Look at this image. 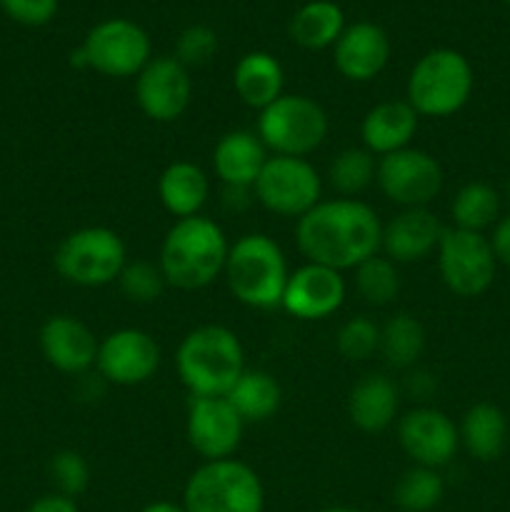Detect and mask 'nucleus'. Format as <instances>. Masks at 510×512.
Returning <instances> with one entry per match:
<instances>
[{
    "label": "nucleus",
    "instance_id": "1",
    "mask_svg": "<svg viewBox=\"0 0 510 512\" xmlns=\"http://www.w3.org/2000/svg\"><path fill=\"white\" fill-rule=\"evenodd\" d=\"M295 240L308 263L343 273L380 253L383 223L378 213L358 198L320 200L298 218Z\"/></svg>",
    "mask_w": 510,
    "mask_h": 512
},
{
    "label": "nucleus",
    "instance_id": "2",
    "mask_svg": "<svg viewBox=\"0 0 510 512\" xmlns=\"http://www.w3.org/2000/svg\"><path fill=\"white\" fill-rule=\"evenodd\" d=\"M228 235L203 213L175 220L160 245L158 268L165 283L178 290H200L223 275Z\"/></svg>",
    "mask_w": 510,
    "mask_h": 512
},
{
    "label": "nucleus",
    "instance_id": "3",
    "mask_svg": "<svg viewBox=\"0 0 510 512\" xmlns=\"http://www.w3.org/2000/svg\"><path fill=\"white\" fill-rule=\"evenodd\" d=\"M175 370L193 398H225L245 373L243 343L225 325H200L180 340Z\"/></svg>",
    "mask_w": 510,
    "mask_h": 512
},
{
    "label": "nucleus",
    "instance_id": "4",
    "mask_svg": "<svg viewBox=\"0 0 510 512\" xmlns=\"http://www.w3.org/2000/svg\"><path fill=\"white\" fill-rule=\"evenodd\" d=\"M288 275L283 248L265 233L240 235L230 243L223 278L238 303L255 310L280 308Z\"/></svg>",
    "mask_w": 510,
    "mask_h": 512
},
{
    "label": "nucleus",
    "instance_id": "5",
    "mask_svg": "<svg viewBox=\"0 0 510 512\" xmlns=\"http://www.w3.org/2000/svg\"><path fill=\"white\" fill-rule=\"evenodd\" d=\"M473 83V68L463 53L435 48L410 70L405 100L420 118H448L465 108Z\"/></svg>",
    "mask_w": 510,
    "mask_h": 512
},
{
    "label": "nucleus",
    "instance_id": "6",
    "mask_svg": "<svg viewBox=\"0 0 510 512\" xmlns=\"http://www.w3.org/2000/svg\"><path fill=\"white\" fill-rule=\"evenodd\" d=\"M185 512H263L258 473L235 458L210 460L190 473L183 488Z\"/></svg>",
    "mask_w": 510,
    "mask_h": 512
},
{
    "label": "nucleus",
    "instance_id": "7",
    "mask_svg": "<svg viewBox=\"0 0 510 512\" xmlns=\"http://www.w3.org/2000/svg\"><path fill=\"white\" fill-rule=\"evenodd\" d=\"M128 263V248L115 230L103 225L78 228L60 240L53 255L58 275L80 288H103L115 283Z\"/></svg>",
    "mask_w": 510,
    "mask_h": 512
},
{
    "label": "nucleus",
    "instance_id": "8",
    "mask_svg": "<svg viewBox=\"0 0 510 512\" xmlns=\"http://www.w3.org/2000/svg\"><path fill=\"white\" fill-rule=\"evenodd\" d=\"M328 113L308 95L283 93L260 110L258 138L273 155L305 158L328 138Z\"/></svg>",
    "mask_w": 510,
    "mask_h": 512
},
{
    "label": "nucleus",
    "instance_id": "9",
    "mask_svg": "<svg viewBox=\"0 0 510 512\" xmlns=\"http://www.w3.org/2000/svg\"><path fill=\"white\" fill-rule=\"evenodd\" d=\"M70 58L78 68H90L105 78H135L153 55L148 33L138 23L110 18L90 28L78 53Z\"/></svg>",
    "mask_w": 510,
    "mask_h": 512
},
{
    "label": "nucleus",
    "instance_id": "10",
    "mask_svg": "<svg viewBox=\"0 0 510 512\" xmlns=\"http://www.w3.org/2000/svg\"><path fill=\"white\" fill-rule=\"evenodd\" d=\"M258 203L280 218H303L320 203L323 178L308 158L270 155L253 185Z\"/></svg>",
    "mask_w": 510,
    "mask_h": 512
},
{
    "label": "nucleus",
    "instance_id": "11",
    "mask_svg": "<svg viewBox=\"0 0 510 512\" xmlns=\"http://www.w3.org/2000/svg\"><path fill=\"white\" fill-rule=\"evenodd\" d=\"M435 255L445 288L458 298H478L493 285L498 258L483 233L445 228Z\"/></svg>",
    "mask_w": 510,
    "mask_h": 512
},
{
    "label": "nucleus",
    "instance_id": "12",
    "mask_svg": "<svg viewBox=\"0 0 510 512\" xmlns=\"http://www.w3.org/2000/svg\"><path fill=\"white\" fill-rule=\"evenodd\" d=\"M375 183L390 203L400 208H428L445 183L443 165L420 148H403L378 158Z\"/></svg>",
    "mask_w": 510,
    "mask_h": 512
},
{
    "label": "nucleus",
    "instance_id": "13",
    "mask_svg": "<svg viewBox=\"0 0 510 512\" xmlns=\"http://www.w3.org/2000/svg\"><path fill=\"white\" fill-rule=\"evenodd\" d=\"M243 430L245 420L228 403V398H193L190 395L185 438L195 455L203 458V463L233 458L235 450L243 443Z\"/></svg>",
    "mask_w": 510,
    "mask_h": 512
},
{
    "label": "nucleus",
    "instance_id": "14",
    "mask_svg": "<svg viewBox=\"0 0 510 512\" xmlns=\"http://www.w3.org/2000/svg\"><path fill=\"white\" fill-rule=\"evenodd\" d=\"M193 98V80L188 68L175 55L150 58L135 75V100L145 118L155 123H175L188 110Z\"/></svg>",
    "mask_w": 510,
    "mask_h": 512
},
{
    "label": "nucleus",
    "instance_id": "15",
    "mask_svg": "<svg viewBox=\"0 0 510 512\" xmlns=\"http://www.w3.org/2000/svg\"><path fill=\"white\" fill-rule=\"evenodd\" d=\"M95 368L108 383L120 388L143 385L158 373L160 345L140 328H120L105 335L98 345Z\"/></svg>",
    "mask_w": 510,
    "mask_h": 512
},
{
    "label": "nucleus",
    "instance_id": "16",
    "mask_svg": "<svg viewBox=\"0 0 510 512\" xmlns=\"http://www.w3.org/2000/svg\"><path fill=\"white\" fill-rule=\"evenodd\" d=\"M398 443L415 465L440 470L458 453L460 435L443 410L415 408L398 420Z\"/></svg>",
    "mask_w": 510,
    "mask_h": 512
},
{
    "label": "nucleus",
    "instance_id": "17",
    "mask_svg": "<svg viewBox=\"0 0 510 512\" xmlns=\"http://www.w3.org/2000/svg\"><path fill=\"white\" fill-rule=\"evenodd\" d=\"M348 295L343 273L318 263H305L288 275L280 308L298 320H325L338 313Z\"/></svg>",
    "mask_w": 510,
    "mask_h": 512
},
{
    "label": "nucleus",
    "instance_id": "18",
    "mask_svg": "<svg viewBox=\"0 0 510 512\" xmlns=\"http://www.w3.org/2000/svg\"><path fill=\"white\" fill-rule=\"evenodd\" d=\"M40 353L55 370L68 375L85 373L95 365L100 340L75 315H50L38 335Z\"/></svg>",
    "mask_w": 510,
    "mask_h": 512
},
{
    "label": "nucleus",
    "instance_id": "19",
    "mask_svg": "<svg viewBox=\"0 0 510 512\" xmlns=\"http://www.w3.org/2000/svg\"><path fill=\"white\" fill-rule=\"evenodd\" d=\"M388 58V35L380 25L368 23V20L345 25L343 35L333 45L335 68L343 78L353 80V83H368V80L378 78L388 65Z\"/></svg>",
    "mask_w": 510,
    "mask_h": 512
},
{
    "label": "nucleus",
    "instance_id": "20",
    "mask_svg": "<svg viewBox=\"0 0 510 512\" xmlns=\"http://www.w3.org/2000/svg\"><path fill=\"white\" fill-rule=\"evenodd\" d=\"M445 225L428 208H403L390 223L383 225L380 250L385 258L398 263H418L438 250Z\"/></svg>",
    "mask_w": 510,
    "mask_h": 512
},
{
    "label": "nucleus",
    "instance_id": "21",
    "mask_svg": "<svg viewBox=\"0 0 510 512\" xmlns=\"http://www.w3.org/2000/svg\"><path fill=\"white\" fill-rule=\"evenodd\" d=\"M268 148L258 133L250 130H230L215 143L213 148V170L220 183L230 190H253L265 160Z\"/></svg>",
    "mask_w": 510,
    "mask_h": 512
},
{
    "label": "nucleus",
    "instance_id": "22",
    "mask_svg": "<svg viewBox=\"0 0 510 512\" xmlns=\"http://www.w3.org/2000/svg\"><path fill=\"white\" fill-rule=\"evenodd\" d=\"M420 115L415 113L408 100H385L370 108L360 123L363 148L375 158L410 148V140L418 133Z\"/></svg>",
    "mask_w": 510,
    "mask_h": 512
},
{
    "label": "nucleus",
    "instance_id": "23",
    "mask_svg": "<svg viewBox=\"0 0 510 512\" xmlns=\"http://www.w3.org/2000/svg\"><path fill=\"white\" fill-rule=\"evenodd\" d=\"M400 393L388 375H365L348 395V418L363 433H383L398 418Z\"/></svg>",
    "mask_w": 510,
    "mask_h": 512
},
{
    "label": "nucleus",
    "instance_id": "24",
    "mask_svg": "<svg viewBox=\"0 0 510 512\" xmlns=\"http://www.w3.org/2000/svg\"><path fill=\"white\" fill-rule=\"evenodd\" d=\"M210 195V180L200 165L190 160H175L160 173L158 198L175 220L200 215Z\"/></svg>",
    "mask_w": 510,
    "mask_h": 512
},
{
    "label": "nucleus",
    "instance_id": "25",
    "mask_svg": "<svg viewBox=\"0 0 510 512\" xmlns=\"http://www.w3.org/2000/svg\"><path fill=\"white\" fill-rule=\"evenodd\" d=\"M283 85V65L275 55L263 53V50L243 55L233 70L235 95L240 98V103L258 113L283 95Z\"/></svg>",
    "mask_w": 510,
    "mask_h": 512
},
{
    "label": "nucleus",
    "instance_id": "26",
    "mask_svg": "<svg viewBox=\"0 0 510 512\" xmlns=\"http://www.w3.org/2000/svg\"><path fill=\"white\" fill-rule=\"evenodd\" d=\"M460 445L480 463L498 460L508 443V420L493 403H478L463 415L458 428Z\"/></svg>",
    "mask_w": 510,
    "mask_h": 512
},
{
    "label": "nucleus",
    "instance_id": "27",
    "mask_svg": "<svg viewBox=\"0 0 510 512\" xmlns=\"http://www.w3.org/2000/svg\"><path fill=\"white\" fill-rule=\"evenodd\" d=\"M345 15L333 0H310L290 20V38L305 50H323L338 43Z\"/></svg>",
    "mask_w": 510,
    "mask_h": 512
},
{
    "label": "nucleus",
    "instance_id": "28",
    "mask_svg": "<svg viewBox=\"0 0 510 512\" xmlns=\"http://www.w3.org/2000/svg\"><path fill=\"white\" fill-rule=\"evenodd\" d=\"M228 403L238 410L240 418L245 423H263V420L273 418L283 403V390H280L278 380L265 370H248L240 375L238 383L230 388L225 395Z\"/></svg>",
    "mask_w": 510,
    "mask_h": 512
},
{
    "label": "nucleus",
    "instance_id": "29",
    "mask_svg": "<svg viewBox=\"0 0 510 512\" xmlns=\"http://www.w3.org/2000/svg\"><path fill=\"white\" fill-rule=\"evenodd\" d=\"M450 218H453V228L483 233L500 218L498 190L480 180L465 183L450 203Z\"/></svg>",
    "mask_w": 510,
    "mask_h": 512
},
{
    "label": "nucleus",
    "instance_id": "30",
    "mask_svg": "<svg viewBox=\"0 0 510 512\" xmlns=\"http://www.w3.org/2000/svg\"><path fill=\"white\" fill-rule=\"evenodd\" d=\"M425 350V328L415 315L398 313L380 328V353L393 368H410Z\"/></svg>",
    "mask_w": 510,
    "mask_h": 512
},
{
    "label": "nucleus",
    "instance_id": "31",
    "mask_svg": "<svg viewBox=\"0 0 510 512\" xmlns=\"http://www.w3.org/2000/svg\"><path fill=\"white\" fill-rule=\"evenodd\" d=\"M443 495L445 483L438 470L420 468V465L405 470L393 490L395 505L403 512H430L438 508Z\"/></svg>",
    "mask_w": 510,
    "mask_h": 512
},
{
    "label": "nucleus",
    "instance_id": "32",
    "mask_svg": "<svg viewBox=\"0 0 510 512\" xmlns=\"http://www.w3.org/2000/svg\"><path fill=\"white\" fill-rule=\"evenodd\" d=\"M375 170H378V160L370 150L345 148L330 163L328 180L338 190L340 198H355L375 183Z\"/></svg>",
    "mask_w": 510,
    "mask_h": 512
},
{
    "label": "nucleus",
    "instance_id": "33",
    "mask_svg": "<svg viewBox=\"0 0 510 512\" xmlns=\"http://www.w3.org/2000/svg\"><path fill=\"white\" fill-rule=\"evenodd\" d=\"M355 288L360 298L375 308L390 305L400 293L398 265L385 255H373L355 268Z\"/></svg>",
    "mask_w": 510,
    "mask_h": 512
},
{
    "label": "nucleus",
    "instance_id": "34",
    "mask_svg": "<svg viewBox=\"0 0 510 512\" xmlns=\"http://www.w3.org/2000/svg\"><path fill=\"white\" fill-rule=\"evenodd\" d=\"M335 348L350 363H363V360L373 358L380 350V325L368 315H355V318L345 320L335 338Z\"/></svg>",
    "mask_w": 510,
    "mask_h": 512
},
{
    "label": "nucleus",
    "instance_id": "35",
    "mask_svg": "<svg viewBox=\"0 0 510 512\" xmlns=\"http://www.w3.org/2000/svg\"><path fill=\"white\" fill-rule=\"evenodd\" d=\"M120 285V293L130 300V303L148 305L163 295V290L168 288L163 273H160L158 265L148 263V260H135V263H125L123 273L115 280Z\"/></svg>",
    "mask_w": 510,
    "mask_h": 512
},
{
    "label": "nucleus",
    "instance_id": "36",
    "mask_svg": "<svg viewBox=\"0 0 510 512\" xmlns=\"http://www.w3.org/2000/svg\"><path fill=\"white\" fill-rule=\"evenodd\" d=\"M50 478H53V485L58 488L60 495L75 500L88 490L90 465L75 450H60L50 460Z\"/></svg>",
    "mask_w": 510,
    "mask_h": 512
},
{
    "label": "nucleus",
    "instance_id": "37",
    "mask_svg": "<svg viewBox=\"0 0 510 512\" xmlns=\"http://www.w3.org/2000/svg\"><path fill=\"white\" fill-rule=\"evenodd\" d=\"M218 53V35L210 30L208 25H190L180 33L178 43H175V58L185 65V68H200L213 60Z\"/></svg>",
    "mask_w": 510,
    "mask_h": 512
},
{
    "label": "nucleus",
    "instance_id": "38",
    "mask_svg": "<svg viewBox=\"0 0 510 512\" xmlns=\"http://www.w3.org/2000/svg\"><path fill=\"white\" fill-rule=\"evenodd\" d=\"M0 8L15 23L38 28V25L50 23L55 18L58 0H0Z\"/></svg>",
    "mask_w": 510,
    "mask_h": 512
},
{
    "label": "nucleus",
    "instance_id": "39",
    "mask_svg": "<svg viewBox=\"0 0 510 512\" xmlns=\"http://www.w3.org/2000/svg\"><path fill=\"white\" fill-rule=\"evenodd\" d=\"M490 245H493V253L495 258H498V263L508 265L510 268V215L498 220L493 238H490Z\"/></svg>",
    "mask_w": 510,
    "mask_h": 512
},
{
    "label": "nucleus",
    "instance_id": "40",
    "mask_svg": "<svg viewBox=\"0 0 510 512\" xmlns=\"http://www.w3.org/2000/svg\"><path fill=\"white\" fill-rule=\"evenodd\" d=\"M25 512H80V510L73 498H65V495L60 493H50L35 500V503Z\"/></svg>",
    "mask_w": 510,
    "mask_h": 512
},
{
    "label": "nucleus",
    "instance_id": "41",
    "mask_svg": "<svg viewBox=\"0 0 510 512\" xmlns=\"http://www.w3.org/2000/svg\"><path fill=\"white\" fill-rule=\"evenodd\" d=\"M140 512H185V508H183V505L168 503V500H158V503L145 505V508Z\"/></svg>",
    "mask_w": 510,
    "mask_h": 512
},
{
    "label": "nucleus",
    "instance_id": "42",
    "mask_svg": "<svg viewBox=\"0 0 510 512\" xmlns=\"http://www.w3.org/2000/svg\"><path fill=\"white\" fill-rule=\"evenodd\" d=\"M323 512H363V510H355V508H348V505H335V508H328Z\"/></svg>",
    "mask_w": 510,
    "mask_h": 512
},
{
    "label": "nucleus",
    "instance_id": "43",
    "mask_svg": "<svg viewBox=\"0 0 510 512\" xmlns=\"http://www.w3.org/2000/svg\"><path fill=\"white\" fill-rule=\"evenodd\" d=\"M508 195H510V185H508Z\"/></svg>",
    "mask_w": 510,
    "mask_h": 512
},
{
    "label": "nucleus",
    "instance_id": "44",
    "mask_svg": "<svg viewBox=\"0 0 510 512\" xmlns=\"http://www.w3.org/2000/svg\"><path fill=\"white\" fill-rule=\"evenodd\" d=\"M505 3H508V5H510V0H505Z\"/></svg>",
    "mask_w": 510,
    "mask_h": 512
}]
</instances>
